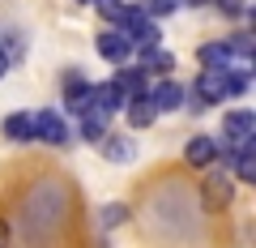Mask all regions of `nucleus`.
<instances>
[{
  "label": "nucleus",
  "instance_id": "f257e3e1",
  "mask_svg": "<svg viewBox=\"0 0 256 248\" xmlns=\"http://www.w3.org/2000/svg\"><path fill=\"white\" fill-rule=\"evenodd\" d=\"M116 22H120V35H124L128 43H137V39H141L146 47H150V43H158V26H154V18H150L141 5H124Z\"/></svg>",
  "mask_w": 256,
  "mask_h": 248
},
{
  "label": "nucleus",
  "instance_id": "4be33fe9",
  "mask_svg": "<svg viewBox=\"0 0 256 248\" xmlns=\"http://www.w3.org/2000/svg\"><path fill=\"white\" fill-rule=\"evenodd\" d=\"M0 248H9V227L0 222Z\"/></svg>",
  "mask_w": 256,
  "mask_h": 248
},
{
  "label": "nucleus",
  "instance_id": "f8f14e48",
  "mask_svg": "<svg viewBox=\"0 0 256 248\" xmlns=\"http://www.w3.org/2000/svg\"><path fill=\"white\" fill-rule=\"evenodd\" d=\"M141 69H146V73H150V69H158V73H171V69H175V56L162 52L158 43H150V47H141Z\"/></svg>",
  "mask_w": 256,
  "mask_h": 248
},
{
  "label": "nucleus",
  "instance_id": "f3484780",
  "mask_svg": "<svg viewBox=\"0 0 256 248\" xmlns=\"http://www.w3.org/2000/svg\"><path fill=\"white\" fill-rule=\"evenodd\" d=\"M205 193H210V205H226V201H230V184H226V180H210Z\"/></svg>",
  "mask_w": 256,
  "mask_h": 248
},
{
  "label": "nucleus",
  "instance_id": "1a4fd4ad",
  "mask_svg": "<svg viewBox=\"0 0 256 248\" xmlns=\"http://www.w3.org/2000/svg\"><path fill=\"white\" fill-rule=\"evenodd\" d=\"M4 137L9 141H30L34 137V111H13L4 120Z\"/></svg>",
  "mask_w": 256,
  "mask_h": 248
},
{
  "label": "nucleus",
  "instance_id": "9d476101",
  "mask_svg": "<svg viewBox=\"0 0 256 248\" xmlns=\"http://www.w3.org/2000/svg\"><path fill=\"white\" fill-rule=\"evenodd\" d=\"M201 65H205V73H226L230 69V47L226 43H205L201 47Z\"/></svg>",
  "mask_w": 256,
  "mask_h": 248
},
{
  "label": "nucleus",
  "instance_id": "aec40b11",
  "mask_svg": "<svg viewBox=\"0 0 256 248\" xmlns=\"http://www.w3.org/2000/svg\"><path fill=\"white\" fill-rule=\"evenodd\" d=\"M94 5H98V9L107 13L111 22H116V18H120V9H124V5H120V0H94Z\"/></svg>",
  "mask_w": 256,
  "mask_h": 248
},
{
  "label": "nucleus",
  "instance_id": "39448f33",
  "mask_svg": "<svg viewBox=\"0 0 256 248\" xmlns=\"http://www.w3.org/2000/svg\"><path fill=\"white\" fill-rule=\"evenodd\" d=\"M150 103H154V111H175V107H184V86L180 82H158V86H150Z\"/></svg>",
  "mask_w": 256,
  "mask_h": 248
},
{
  "label": "nucleus",
  "instance_id": "6e6552de",
  "mask_svg": "<svg viewBox=\"0 0 256 248\" xmlns=\"http://www.w3.org/2000/svg\"><path fill=\"white\" fill-rule=\"evenodd\" d=\"M124 111H128V124H132V129H150V124H154V103H150V94H141V99H128L124 103Z\"/></svg>",
  "mask_w": 256,
  "mask_h": 248
},
{
  "label": "nucleus",
  "instance_id": "4468645a",
  "mask_svg": "<svg viewBox=\"0 0 256 248\" xmlns=\"http://www.w3.org/2000/svg\"><path fill=\"white\" fill-rule=\"evenodd\" d=\"M102 154H107L111 163H132L137 146H132V137H102Z\"/></svg>",
  "mask_w": 256,
  "mask_h": 248
},
{
  "label": "nucleus",
  "instance_id": "5701e85b",
  "mask_svg": "<svg viewBox=\"0 0 256 248\" xmlns=\"http://www.w3.org/2000/svg\"><path fill=\"white\" fill-rule=\"evenodd\" d=\"M4 73H9V56L0 52V77H4Z\"/></svg>",
  "mask_w": 256,
  "mask_h": 248
},
{
  "label": "nucleus",
  "instance_id": "b1692460",
  "mask_svg": "<svg viewBox=\"0 0 256 248\" xmlns=\"http://www.w3.org/2000/svg\"><path fill=\"white\" fill-rule=\"evenodd\" d=\"M188 5H205V0H188Z\"/></svg>",
  "mask_w": 256,
  "mask_h": 248
},
{
  "label": "nucleus",
  "instance_id": "dca6fc26",
  "mask_svg": "<svg viewBox=\"0 0 256 248\" xmlns=\"http://www.w3.org/2000/svg\"><path fill=\"white\" fill-rule=\"evenodd\" d=\"M222 163H235L239 180H256V163H252V146H239L230 158H222Z\"/></svg>",
  "mask_w": 256,
  "mask_h": 248
},
{
  "label": "nucleus",
  "instance_id": "f03ea898",
  "mask_svg": "<svg viewBox=\"0 0 256 248\" xmlns=\"http://www.w3.org/2000/svg\"><path fill=\"white\" fill-rule=\"evenodd\" d=\"M222 124H226L222 133H226V141H230L235 150H239V146H252V133H256V116H252V111H230Z\"/></svg>",
  "mask_w": 256,
  "mask_h": 248
},
{
  "label": "nucleus",
  "instance_id": "7ed1b4c3",
  "mask_svg": "<svg viewBox=\"0 0 256 248\" xmlns=\"http://www.w3.org/2000/svg\"><path fill=\"white\" fill-rule=\"evenodd\" d=\"M94 47H98V56H102V60H111V65H128V56H132V43H128L120 30H102Z\"/></svg>",
  "mask_w": 256,
  "mask_h": 248
},
{
  "label": "nucleus",
  "instance_id": "9b49d317",
  "mask_svg": "<svg viewBox=\"0 0 256 248\" xmlns=\"http://www.w3.org/2000/svg\"><path fill=\"white\" fill-rule=\"evenodd\" d=\"M196 90H201V103H222L226 99V73H201Z\"/></svg>",
  "mask_w": 256,
  "mask_h": 248
},
{
  "label": "nucleus",
  "instance_id": "423d86ee",
  "mask_svg": "<svg viewBox=\"0 0 256 248\" xmlns=\"http://www.w3.org/2000/svg\"><path fill=\"white\" fill-rule=\"evenodd\" d=\"M116 86H120V94H124V99H141V94L150 90V77H146V69L120 65V73H116Z\"/></svg>",
  "mask_w": 256,
  "mask_h": 248
},
{
  "label": "nucleus",
  "instance_id": "2eb2a0df",
  "mask_svg": "<svg viewBox=\"0 0 256 248\" xmlns=\"http://www.w3.org/2000/svg\"><path fill=\"white\" fill-rule=\"evenodd\" d=\"M90 94H94V86H90V82H68V94H64V103H68V107L82 116V111L90 107Z\"/></svg>",
  "mask_w": 256,
  "mask_h": 248
},
{
  "label": "nucleus",
  "instance_id": "393cba45",
  "mask_svg": "<svg viewBox=\"0 0 256 248\" xmlns=\"http://www.w3.org/2000/svg\"><path fill=\"white\" fill-rule=\"evenodd\" d=\"M90 5H94V0H90Z\"/></svg>",
  "mask_w": 256,
  "mask_h": 248
},
{
  "label": "nucleus",
  "instance_id": "6ab92c4d",
  "mask_svg": "<svg viewBox=\"0 0 256 248\" xmlns=\"http://www.w3.org/2000/svg\"><path fill=\"white\" fill-rule=\"evenodd\" d=\"M128 218V210H124V205H107V210H102V227H120V222H124Z\"/></svg>",
  "mask_w": 256,
  "mask_h": 248
},
{
  "label": "nucleus",
  "instance_id": "0eeeda50",
  "mask_svg": "<svg viewBox=\"0 0 256 248\" xmlns=\"http://www.w3.org/2000/svg\"><path fill=\"white\" fill-rule=\"evenodd\" d=\"M184 158H188L192 167H210L214 158H222V150H218L214 137H192L188 146H184Z\"/></svg>",
  "mask_w": 256,
  "mask_h": 248
},
{
  "label": "nucleus",
  "instance_id": "412c9836",
  "mask_svg": "<svg viewBox=\"0 0 256 248\" xmlns=\"http://www.w3.org/2000/svg\"><path fill=\"white\" fill-rule=\"evenodd\" d=\"M218 5H222L226 13H239V5H244V0H218Z\"/></svg>",
  "mask_w": 256,
  "mask_h": 248
},
{
  "label": "nucleus",
  "instance_id": "a211bd4d",
  "mask_svg": "<svg viewBox=\"0 0 256 248\" xmlns=\"http://www.w3.org/2000/svg\"><path fill=\"white\" fill-rule=\"evenodd\" d=\"M175 9H180V0H150L146 5L150 18H166V13H175Z\"/></svg>",
  "mask_w": 256,
  "mask_h": 248
},
{
  "label": "nucleus",
  "instance_id": "ddd939ff",
  "mask_svg": "<svg viewBox=\"0 0 256 248\" xmlns=\"http://www.w3.org/2000/svg\"><path fill=\"white\" fill-rule=\"evenodd\" d=\"M107 120H111V116L86 107V111H82V137H86V141H102V137H107Z\"/></svg>",
  "mask_w": 256,
  "mask_h": 248
},
{
  "label": "nucleus",
  "instance_id": "20e7f679",
  "mask_svg": "<svg viewBox=\"0 0 256 248\" xmlns=\"http://www.w3.org/2000/svg\"><path fill=\"white\" fill-rule=\"evenodd\" d=\"M34 137H38V141H52V146H60V141L68 137L64 116H60V111H34Z\"/></svg>",
  "mask_w": 256,
  "mask_h": 248
}]
</instances>
